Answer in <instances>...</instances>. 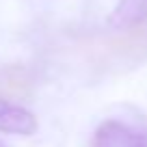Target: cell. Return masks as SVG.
I'll return each instance as SVG.
<instances>
[{"instance_id":"cell-3","label":"cell","mask_w":147,"mask_h":147,"mask_svg":"<svg viewBox=\"0 0 147 147\" xmlns=\"http://www.w3.org/2000/svg\"><path fill=\"white\" fill-rule=\"evenodd\" d=\"M37 117L13 102L0 100V132L30 136L37 132Z\"/></svg>"},{"instance_id":"cell-6","label":"cell","mask_w":147,"mask_h":147,"mask_svg":"<svg viewBox=\"0 0 147 147\" xmlns=\"http://www.w3.org/2000/svg\"><path fill=\"white\" fill-rule=\"evenodd\" d=\"M0 147H7V145H5V143H2V141H0Z\"/></svg>"},{"instance_id":"cell-5","label":"cell","mask_w":147,"mask_h":147,"mask_svg":"<svg viewBox=\"0 0 147 147\" xmlns=\"http://www.w3.org/2000/svg\"><path fill=\"white\" fill-rule=\"evenodd\" d=\"M128 35L121 37L119 41L115 43L117 48H119L121 52H125V54H143V52H147V28H128Z\"/></svg>"},{"instance_id":"cell-4","label":"cell","mask_w":147,"mask_h":147,"mask_svg":"<svg viewBox=\"0 0 147 147\" xmlns=\"http://www.w3.org/2000/svg\"><path fill=\"white\" fill-rule=\"evenodd\" d=\"M147 20V0H119L108 15V26L117 30H128Z\"/></svg>"},{"instance_id":"cell-1","label":"cell","mask_w":147,"mask_h":147,"mask_svg":"<svg viewBox=\"0 0 147 147\" xmlns=\"http://www.w3.org/2000/svg\"><path fill=\"white\" fill-rule=\"evenodd\" d=\"M93 147H147V136L121 121H104L97 128Z\"/></svg>"},{"instance_id":"cell-2","label":"cell","mask_w":147,"mask_h":147,"mask_svg":"<svg viewBox=\"0 0 147 147\" xmlns=\"http://www.w3.org/2000/svg\"><path fill=\"white\" fill-rule=\"evenodd\" d=\"M32 95V78L20 65L0 67V100L22 102Z\"/></svg>"}]
</instances>
